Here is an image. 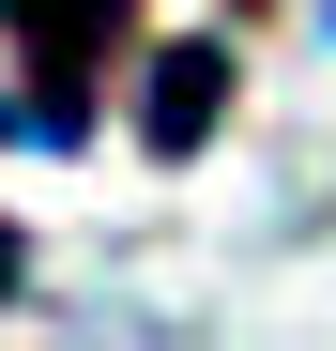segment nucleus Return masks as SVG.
Wrapping results in <instances>:
<instances>
[{"label":"nucleus","mask_w":336,"mask_h":351,"mask_svg":"<svg viewBox=\"0 0 336 351\" xmlns=\"http://www.w3.org/2000/svg\"><path fill=\"white\" fill-rule=\"evenodd\" d=\"M16 290H31V245H16V229H0V306H16Z\"/></svg>","instance_id":"7ed1b4c3"},{"label":"nucleus","mask_w":336,"mask_h":351,"mask_svg":"<svg viewBox=\"0 0 336 351\" xmlns=\"http://www.w3.org/2000/svg\"><path fill=\"white\" fill-rule=\"evenodd\" d=\"M0 16H16V46H31V138L46 153H77V123H92V62L107 46H123V0H0Z\"/></svg>","instance_id":"f257e3e1"},{"label":"nucleus","mask_w":336,"mask_h":351,"mask_svg":"<svg viewBox=\"0 0 336 351\" xmlns=\"http://www.w3.org/2000/svg\"><path fill=\"white\" fill-rule=\"evenodd\" d=\"M214 107H230V46H168V62H153V107H138V138H153V153H199Z\"/></svg>","instance_id":"f03ea898"}]
</instances>
